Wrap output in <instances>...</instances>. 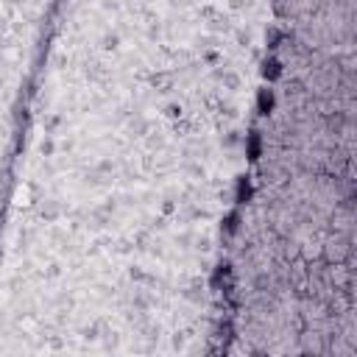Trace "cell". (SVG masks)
I'll return each instance as SVG.
<instances>
[{
  "mask_svg": "<svg viewBox=\"0 0 357 357\" xmlns=\"http://www.w3.org/2000/svg\"><path fill=\"white\" fill-rule=\"evenodd\" d=\"M257 104H259V112L268 115V112L273 109V92H271V90H262V92H259V101H257Z\"/></svg>",
  "mask_w": 357,
  "mask_h": 357,
  "instance_id": "obj_1",
  "label": "cell"
},
{
  "mask_svg": "<svg viewBox=\"0 0 357 357\" xmlns=\"http://www.w3.org/2000/svg\"><path fill=\"white\" fill-rule=\"evenodd\" d=\"M262 76L268 78V81H273V78H279L282 76V67L276 59H271V62H265V67H262Z\"/></svg>",
  "mask_w": 357,
  "mask_h": 357,
  "instance_id": "obj_2",
  "label": "cell"
},
{
  "mask_svg": "<svg viewBox=\"0 0 357 357\" xmlns=\"http://www.w3.org/2000/svg\"><path fill=\"white\" fill-rule=\"evenodd\" d=\"M248 196H251V184L245 182V179H240V184H238V201H248Z\"/></svg>",
  "mask_w": 357,
  "mask_h": 357,
  "instance_id": "obj_3",
  "label": "cell"
},
{
  "mask_svg": "<svg viewBox=\"0 0 357 357\" xmlns=\"http://www.w3.org/2000/svg\"><path fill=\"white\" fill-rule=\"evenodd\" d=\"M248 154H251V159L259 156V134H251V137H248Z\"/></svg>",
  "mask_w": 357,
  "mask_h": 357,
  "instance_id": "obj_4",
  "label": "cell"
}]
</instances>
